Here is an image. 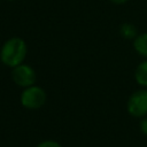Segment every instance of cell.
<instances>
[{
	"label": "cell",
	"mask_w": 147,
	"mask_h": 147,
	"mask_svg": "<svg viewBox=\"0 0 147 147\" xmlns=\"http://www.w3.org/2000/svg\"><path fill=\"white\" fill-rule=\"evenodd\" d=\"M28 53V46L24 39L20 37H11L7 39L0 48V61L8 68H14L24 63Z\"/></svg>",
	"instance_id": "obj_1"
},
{
	"label": "cell",
	"mask_w": 147,
	"mask_h": 147,
	"mask_svg": "<svg viewBox=\"0 0 147 147\" xmlns=\"http://www.w3.org/2000/svg\"><path fill=\"white\" fill-rule=\"evenodd\" d=\"M47 95L46 92L42 87L37 86V85H32L29 87L23 88L22 93H21V105L30 110H36L41 108L45 102H46Z\"/></svg>",
	"instance_id": "obj_2"
},
{
	"label": "cell",
	"mask_w": 147,
	"mask_h": 147,
	"mask_svg": "<svg viewBox=\"0 0 147 147\" xmlns=\"http://www.w3.org/2000/svg\"><path fill=\"white\" fill-rule=\"evenodd\" d=\"M127 113L137 118L147 116V88L134 91L127 99Z\"/></svg>",
	"instance_id": "obj_3"
},
{
	"label": "cell",
	"mask_w": 147,
	"mask_h": 147,
	"mask_svg": "<svg viewBox=\"0 0 147 147\" xmlns=\"http://www.w3.org/2000/svg\"><path fill=\"white\" fill-rule=\"evenodd\" d=\"M11 79L17 86L25 88V87L34 85L37 80V74L31 65L22 63L13 68Z\"/></svg>",
	"instance_id": "obj_4"
},
{
	"label": "cell",
	"mask_w": 147,
	"mask_h": 147,
	"mask_svg": "<svg viewBox=\"0 0 147 147\" xmlns=\"http://www.w3.org/2000/svg\"><path fill=\"white\" fill-rule=\"evenodd\" d=\"M133 48L140 56L147 59V32L138 33L133 39Z\"/></svg>",
	"instance_id": "obj_5"
},
{
	"label": "cell",
	"mask_w": 147,
	"mask_h": 147,
	"mask_svg": "<svg viewBox=\"0 0 147 147\" xmlns=\"http://www.w3.org/2000/svg\"><path fill=\"white\" fill-rule=\"evenodd\" d=\"M134 79L138 85L147 88V59L137 65L134 70Z\"/></svg>",
	"instance_id": "obj_6"
},
{
	"label": "cell",
	"mask_w": 147,
	"mask_h": 147,
	"mask_svg": "<svg viewBox=\"0 0 147 147\" xmlns=\"http://www.w3.org/2000/svg\"><path fill=\"white\" fill-rule=\"evenodd\" d=\"M119 34L127 40H133L138 36V30L132 23H123L119 26Z\"/></svg>",
	"instance_id": "obj_7"
},
{
	"label": "cell",
	"mask_w": 147,
	"mask_h": 147,
	"mask_svg": "<svg viewBox=\"0 0 147 147\" xmlns=\"http://www.w3.org/2000/svg\"><path fill=\"white\" fill-rule=\"evenodd\" d=\"M36 147H62V145H61L60 142L55 141V140L48 139V140H42V141H40Z\"/></svg>",
	"instance_id": "obj_8"
},
{
	"label": "cell",
	"mask_w": 147,
	"mask_h": 147,
	"mask_svg": "<svg viewBox=\"0 0 147 147\" xmlns=\"http://www.w3.org/2000/svg\"><path fill=\"white\" fill-rule=\"evenodd\" d=\"M139 129H140L141 133L147 137V116H145V117L141 118L140 124H139Z\"/></svg>",
	"instance_id": "obj_9"
},
{
	"label": "cell",
	"mask_w": 147,
	"mask_h": 147,
	"mask_svg": "<svg viewBox=\"0 0 147 147\" xmlns=\"http://www.w3.org/2000/svg\"><path fill=\"white\" fill-rule=\"evenodd\" d=\"M109 1L113 2V3H115V5H123V3L127 2L129 0H109Z\"/></svg>",
	"instance_id": "obj_10"
},
{
	"label": "cell",
	"mask_w": 147,
	"mask_h": 147,
	"mask_svg": "<svg viewBox=\"0 0 147 147\" xmlns=\"http://www.w3.org/2000/svg\"><path fill=\"white\" fill-rule=\"evenodd\" d=\"M6 1H14V0H6Z\"/></svg>",
	"instance_id": "obj_11"
}]
</instances>
